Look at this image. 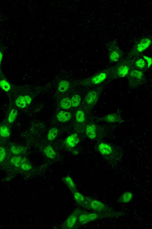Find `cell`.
Wrapping results in <instances>:
<instances>
[{
    "label": "cell",
    "mask_w": 152,
    "mask_h": 229,
    "mask_svg": "<svg viewBox=\"0 0 152 229\" xmlns=\"http://www.w3.org/2000/svg\"><path fill=\"white\" fill-rule=\"evenodd\" d=\"M57 117L58 121L62 123H64L69 121L71 118V113L68 112L61 111L57 115Z\"/></svg>",
    "instance_id": "6"
},
{
    "label": "cell",
    "mask_w": 152,
    "mask_h": 229,
    "mask_svg": "<svg viewBox=\"0 0 152 229\" xmlns=\"http://www.w3.org/2000/svg\"><path fill=\"white\" fill-rule=\"evenodd\" d=\"M70 87L69 82L66 80H62L59 83L58 89L61 92H64L67 91Z\"/></svg>",
    "instance_id": "12"
},
{
    "label": "cell",
    "mask_w": 152,
    "mask_h": 229,
    "mask_svg": "<svg viewBox=\"0 0 152 229\" xmlns=\"http://www.w3.org/2000/svg\"><path fill=\"white\" fill-rule=\"evenodd\" d=\"M44 152L46 157L50 159H53L56 157V152L50 146H46L44 149Z\"/></svg>",
    "instance_id": "10"
},
{
    "label": "cell",
    "mask_w": 152,
    "mask_h": 229,
    "mask_svg": "<svg viewBox=\"0 0 152 229\" xmlns=\"http://www.w3.org/2000/svg\"><path fill=\"white\" fill-rule=\"evenodd\" d=\"M76 120L79 123L84 122L85 120V116L84 112L81 110L78 111L75 115Z\"/></svg>",
    "instance_id": "20"
},
{
    "label": "cell",
    "mask_w": 152,
    "mask_h": 229,
    "mask_svg": "<svg viewBox=\"0 0 152 229\" xmlns=\"http://www.w3.org/2000/svg\"><path fill=\"white\" fill-rule=\"evenodd\" d=\"M151 43V40L149 38L142 39L137 45V51L139 52H143L148 48Z\"/></svg>",
    "instance_id": "3"
},
{
    "label": "cell",
    "mask_w": 152,
    "mask_h": 229,
    "mask_svg": "<svg viewBox=\"0 0 152 229\" xmlns=\"http://www.w3.org/2000/svg\"><path fill=\"white\" fill-rule=\"evenodd\" d=\"M144 58L147 62L148 63V68H150L152 64V59L151 58L148 57L146 56H143Z\"/></svg>",
    "instance_id": "27"
},
{
    "label": "cell",
    "mask_w": 152,
    "mask_h": 229,
    "mask_svg": "<svg viewBox=\"0 0 152 229\" xmlns=\"http://www.w3.org/2000/svg\"><path fill=\"white\" fill-rule=\"evenodd\" d=\"M107 77V75L105 72H101L95 75L91 79L92 84L94 85H99L102 83L105 80Z\"/></svg>",
    "instance_id": "4"
},
{
    "label": "cell",
    "mask_w": 152,
    "mask_h": 229,
    "mask_svg": "<svg viewBox=\"0 0 152 229\" xmlns=\"http://www.w3.org/2000/svg\"><path fill=\"white\" fill-rule=\"evenodd\" d=\"M144 76L143 72L137 70H132L130 75V77L131 78L137 81L141 80Z\"/></svg>",
    "instance_id": "9"
},
{
    "label": "cell",
    "mask_w": 152,
    "mask_h": 229,
    "mask_svg": "<svg viewBox=\"0 0 152 229\" xmlns=\"http://www.w3.org/2000/svg\"><path fill=\"white\" fill-rule=\"evenodd\" d=\"M16 106L18 108L23 109L27 105L24 96H20L16 99L15 101Z\"/></svg>",
    "instance_id": "11"
},
{
    "label": "cell",
    "mask_w": 152,
    "mask_h": 229,
    "mask_svg": "<svg viewBox=\"0 0 152 229\" xmlns=\"http://www.w3.org/2000/svg\"><path fill=\"white\" fill-rule=\"evenodd\" d=\"M11 132L9 128L5 125L2 126L0 127V135L4 138H7L10 136Z\"/></svg>",
    "instance_id": "14"
},
{
    "label": "cell",
    "mask_w": 152,
    "mask_h": 229,
    "mask_svg": "<svg viewBox=\"0 0 152 229\" xmlns=\"http://www.w3.org/2000/svg\"><path fill=\"white\" fill-rule=\"evenodd\" d=\"M21 168L24 170H30L31 168V166L30 164L26 162H24V161L21 165Z\"/></svg>",
    "instance_id": "26"
},
{
    "label": "cell",
    "mask_w": 152,
    "mask_h": 229,
    "mask_svg": "<svg viewBox=\"0 0 152 229\" xmlns=\"http://www.w3.org/2000/svg\"><path fill=\"white\" fill-rule=\"evenodd\" d=\"M6 155L5 149L3 147H0V162L3 161L5 159Z\"/></svg>",
    "instance_id": "25"
},
{
    "label": "cell",
    "mask_w": 152,
    "mask_h": 229,
    "mask_svg": "<svg viewBox=\"0 0 152 229\" xmlns=\"http://www.w3.org/2000/svg\"><path fill=\"white\" fill-rule=\"evenodd\" d=\"M136 66L142 69L145 67L146 64L145 61L142 59H140L138 60L135 63Z\"/></svg>",
    "instance_id": "24"
},
{
    "label": "cell",
    "mask_w": 152,
    "mask_h": 229,
    "mask_svg": "<svg viewBox=\"0 0 152 229\" xmlns=\"http://www.w3.org/2000/svg\"><path fill=\"white\" fill-rule=\"evenodd\" d=\"M3 55L2 53L1 52H0V65H1V63L3 59Z\"/></svg>",
    "instance_id": "29"
},
{
    "label": "cell",
    "mask_w": 152,
    "mask_h": 229,
    "mask_svg": "<svg viewBox=\"0 0 152 229\" xmlns=\"http://www.w3.org/2000/svg\"><path fill=\"white\" fill-rule=\"evenodd\" d=\"M129 68L126 65L120 66L117 70V77L119 78H123L126 77L128 74Z\"/></svg>",
    "instance_id": "8"
},
{
    "label": "cell",
    "mask_w": 152,
    "mask_h": 229,
    "mask_svg": "<svg viewBox=\"0 0 152 229\" xmlns=\"http://www.w3.org/2000/svg\"><path fill=\"white\" fill-rule=\"evenodd\" d=\"M100 152L104 155H109L112 152L111 146L108 144L102 143L99 144L98 147Z\"/></svg>",
    "instance_id": "5"
},
{
    "label": "cell",
    "mask_w": 152,
    "mask_h": 229,
    "mask_svg": "<svg viewBox=\"0 0 152 229\" xmlns=\"http://www.w3.org/2000/svg\"><path fill=\"white\" fill-rule=\"evenodd\" d=\"M0 87L6 92L10 90L11 86L10 84L6 80L3 79L0 81Z\"/></svg>",
    "instance_id": "18"
},
{
    "label": "cell",
    "mask_w": 152,
    "mask_h": 229,
    "mask_svg": "<svg viewBox=\"0 0 152 229\" xmlns=\"http://www.w3.org/2000/svg\"><path fill=\"white\" fill-rule=\"evenodd\" d=\"M60 105L64 109H70L72 107L71 99L69 98H64L60 102Z\"/></svg>",
    "instance_id": "13"
},
{
    "label": "cell",
    "mask_w": 152,
    "mask_h": 229,
    "mask_svg": "<svg viewBox=\"0 0 152 229\" xmlns=\"http://www.w3.org/2000/svg\"><path fill=\"white\" fill-rule=\"evenodd\" d=\"M120 57L119 53L116 51H112L109 55V59L110 60L113 62H117Z\"/></svg>",
    "instance_id": "22"
},
{
    "label": "cell",
    "mask_w": 152,
    "mask_h": 229,
    "mask_svg": "<svg viewBox=\"0 0 152 229\" xmlns=\"http://www.w3.org/2000/svg\"><path fill=\"white\" fill-rule=\"evenodd\" d=\"M104 120L109 122L113 123L116 122L118 120V116L115 114L111 113L107 115L105 117Z\"/></svg>",
    "instance_id": "16"
},
{
    "label": "cell",
    "mask_w": 152,
    "mask_h": 229,
    "mask_svg": "<svg viewBox=\"0 0 152 229\" xmlns=\"http://www.w3.org/2000/svg\"><path fill=\"white\" fill-rule=\"evenodd\" d=\"M11 161L12 164L17 167H20L24 161L21 157L16 156L13 157Z\"/></svg>",
    "instance_id": "21"
},
{
    "label": "cell",
    "mask_w": 152,
    "mask_h": 229,
    "mask_svg": "<svg viewBox=\"0 0 152 229\" xmlns=\"http://www.w3.org/2000/svg\"><path fill=\"white\" fill-rule=\"evenodd\" d=\"M79 141L78 135L75 133L68 137L66 139V142L69 147L73 148L78 144Z\"/></svg>",
    "instance_id": "2"
},
{
    "label": "cell",
    "mask_w": 152,
    "mask_h": 229,
    "mask_svg": "<svg viewBox=\"0 0 152 229\" xmlns=\"http://www.w3.org/2000/svg\"><path fill=\"white\" fill-rule=\"evenodd\" d=\"M99 96V94L97 91H90L86 96V101L89 105L95 104L97 102Z\"/></svg>",
    "instance_id": "1"
},
{
    "label": "cell",
    "mask_w": 152,
    "mask_h": 229,
    "mask_svg": "<svg viewBox=\"0 0 152 229\" xmlns=\"http://www.w3.org/2000/svg\"><path fill=\"white\" fill-rule=\"evenodd\" d=\"M11 150L12 153L18 154L23 152L24 151V149L21 146H12Z\"/></svg>",
    "instance_id": "23"
},
{
    "label": "cell",
    "mask_w": 152,
    "mask_h": 229,
    "mask_svg": "<svg viewBox=\"0 0 152 229\" xmlns=\"http://www.w3.org/2000/svg\"><path fill=\"white\" fill-rule=\"evenodd\" d=\"M17 115L18 113L16 110L15 109H12L9 113L8 116V122L10 123L14 122L16 120Z\"/></svg>",
    "instance_id": "19"
},
{
    "label": "cell",
    "mask_w": 152,
    "mask_h": 229,
    "mask_svg": "<svg viewBox=\"0 0 152 229\" xmlns=\"http://www.w3.org/2000/svg\"><path fill=\"white\" fill-rule=\"evenodd\" d=\"M71 100L72 106L73 107H77L80 104L81 99L80 96L79 95H74Z\"/></svg>",
    "instance_id": "17"
},
{
    "label": "cell",
    "mask_w": 152,
    "mask_h": 229,
    "mask_svg": "<svg viewBox=\"0 0 152 229\" xmlns=\"http://www.w3.org/2000/svg\"><path fill=\"white\" fill-rule=\"evenodd\" d=\"M24 97L27 105L30 104L32 102L31 97L28 95L24 96Z\"/></svg>",
    "instance_id": "28"
},
{
    "label": "cell",
    "mask_w": 152,
    "mask_h": 229,
    "mask_svg": "<svg viewBox=\"0 0 152 229\" xmlns=\"http://www.w3.org/2000/svg\"><path fill=\"white\" fill-rule=\"evenodd\" d=\"M58 130L56 128H53L49 131L47 135V138L49 140L52 141L54 140L58 135Z\"/></svg>",
    "instance_id": "15"
},
{
    "label": "cell",
    "mask_w": 152,
    "mask_h": 229,
    "mask_svg": "<svg viewBox=\"0 0 152 229\" xmlns=\"http://www.w3.org/2000/svg\"><path fill=\"white\" fill-rule=\"evenodd\" d=\"M86 133L88 138L91 139L96 138L97 132L96 126L94 125L91 124L88 125L86 129Z\"/></svg>",
    "instance_id": "7"
}]
</instances>
